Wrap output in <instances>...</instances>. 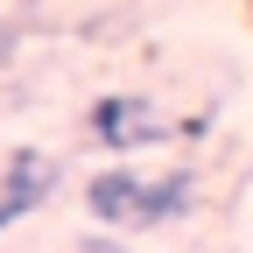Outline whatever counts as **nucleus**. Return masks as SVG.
I'll return each instance as SVG.
<instances>
[{
  "mask_svg": "<svg viewBox=\"0 0 253 253\" xmlns=\"http://www.w3.org/2000/svg\"><path fill=\"white\" fill-rule=\"evenodd\" d=\"M84 211L99 232H162L197 211V169L148 176L134 162H106L99 176H84Z\"/></svg>",
  "mask_w": 253,
  "mask_h": 253,
  "instance_id": "1",
  "label": "nucleus"
},
{
  "mask_svg": "<svg viewBox=\"0 0 253 253\" xmlns=\"http://www.w3.org/2000/svg\"><path fill=\"white\" fill-rule=\"evenodd\" d=\"M84 134L99 141L106 155L134 162L141 148H162V141H176V126L162 120V106H155V99H141V91H106V99H91V113H84Z\"/></svg>",
  "mask_w": 253,
  "mask_h": 253,
  "instance_id": "2",
  "label": "nucleus"
},
{
  "mask_svg": "<svg viewBox=\"0 0 253 253\" xmlns=\"http://www.w3.org/2000/svg\"><path fill=\"white\" fill-rule=\"evenodd\" d=\"M49 190H56V155L14 148L7 162H0V239H7L21 218H36V211L49 204Z\"/></svg>",
  "mask_w": 253,
  "mask_h": 253,
  "instance_id": "3",
  "label": "nucleus"
},
{
  "mask_svg": "<svg viewBox=\"0 0 253 253\" xmlns=\"http://www.w3.org/2000/svg\"><path fill=\"white\" fill-rule=\"evenodd\" d=\"M78 253H126V246H120V239H113V232H91V239H84V246H78Z\"/></svg>",
  "mask_w": 253,
  "mask_h": 253,
  "instance_id": "4",
  "label": "nucleus"
}]
</instances>
